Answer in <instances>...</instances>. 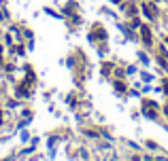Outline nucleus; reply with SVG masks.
<instances>
[{
  "instance_id": "nucleus-1",
  "label": "nucleus",
  "mask_w": 168,
  "mask_h": 161,
  "mask_svg": "<svg viewBox=\"0 0 168 161\" xmlns=\"http://www.w3.org/2000/svg\"><path fill=\"white\" fill-rule=\"evenodd\" d=\"M143 11H145V15H147L149 19H155V17H158V9H155V4L145 2V4H143Z\"/></svg>"
},
{
  "instance_id": "nucleus-2",
  "label": "nucleus",
  "mask_w": 168,
  "mask_h": 161,
  "mask_svg": "<svg viewBox=\"0 0 168 161\" xmlns=\"http://www.w3.org/2000/svg\"><path fill=\"white\" fill-rule=\"evenodd\" d=\"M140 34H143V42L145 45H151V32L147 26H140Z\"/></svg>"
},
{
  "instance_id": "nucleus-3",
  "label": "nucleus",
  "mask_w": 168,
  "mask_h": 161,
  "mask_svg": "<svg viewBox=\"0 0 168 161\" xmlns=\"http://www.w3.org/2000/svg\"><path fill=\"white\" fill-rule=\"evenodd\" d=\"M17 93H19V95H28V87H26V85H19Z\"/></svg>"
},
{
  "instance_id": "nucleus-4",
  "label": "nucleus",
  "mask_w": 168,
  "mask_h": 161,
  "mask_svg": "<svg viewBox=\"0 0 168 161\" xmlns=\"http://www.w3.org/2000/svg\"><path fill=\"white\" fill-rule=\"evenodd\" d=\"M115 89H117L119 93H124V91H126V85H124V83H115Z\"/></svg>"
},
{
  "instance_id": "nucleus-5",
  "label": "nucleus",
  "mask_w": 168,
  "mask_h": 161,
  "mask_svg": "<svg viewBox=\"0 0 168 161\" xmlns=\"http://www.w3.org/2000/svg\"><path fill=\"white\" fill-rule=\"evenodd\" d=\"M126 11H128V13H130V15H134V13H136V6H128Z\"/></svg>"
},
{
  "instance_id": "nucleus-6",
  "label": "nucleus",
  "mask_w": 168,
  "mask_h": 161,
  "mask_svg": "<svg viewBox=\"0 0 168 161\" xmlns=\"http://www.w3.org/2000/svg\"><path fill=\"white\" fill-rule=\"evenodd\" d=\"M164 93H166V95H168V79L164 80Z\"/></svg>"
},
{
  "instance_id": "nucleus-7",
  "label": "nucleus",
  "mask_w": 168,
  "mask_h": 161,
  "mask_svg": "<svg viewBox=\"0 0 168 161\" xmlns=\"http://www.w3.org/2000/svg\"><path fill=\"white\" fill-rule=\"evenodd\" d=\"M166 113H168V106H166Z\"/></svg>"
},
{
  "instance_id": "nucleus-8",
  "label": "nucleus",
  "mask_w": 168,
  "mask_h": 161,
  "mask_svg": "<svg viewBox=\"0 0 168 161\" xmlns=\"http://www.w3.org/2000/svg\"><path fill=\"white\" fill-rule=\"evenodd\" d=\"M166 42H168V38H166Z\"/></svg>"
},
{
  "instance_id": "nucleus-9",
  "label": "nucleus",
  "mask_w": 168,
  "mask_h": 161,
  "mask_svg": "<svg viewBox=\"0 0 168 161\" xmlns=\"http://www.w3.org/2000/svg\"><path fill=\"white\" fill-rule=\"evenodd\" d=\"M0 64H2V62H0Z\"/></svg>"
}]
</instances>
